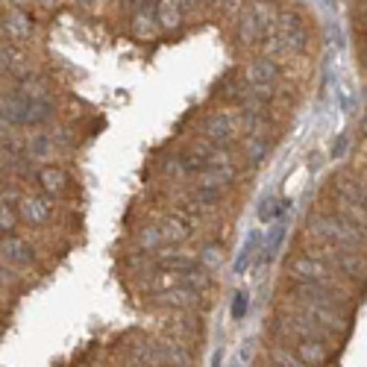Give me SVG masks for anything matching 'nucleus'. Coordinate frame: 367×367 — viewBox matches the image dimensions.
Masks as SVG:
<instances>
[{
    "instance_id": "nucleus-14",
    "label": "nucleus",
    "mask_w": 367,
    "mask_h": 367,
    "mask_svg": "<svg viewBox=\"0 0 367 367\" xmlns=\"http://www.w3.org/2000/svg\"><path fill=\"white\" fill-rule=\"evenodd\" d=\"M80 3H92V0H80Z\"/></svg>"
},
{
    "instance_id": "nucleus-12",
    "label": "nucleus",
    "mask_w": 367,
    "mask_h": 367,
    "mask_svg": "<svg viewBox=\"0 0 367 367\" xmlns=\"http://www.w3.org/2000/svg\"><path fill=\"white\" fill-rule=\"evenodd\" d=\"M0 224H3V232H6V229H12V224H15V215L9 212L6 206H3V218H0Z\"/></svg>"
},
{
    "instance_id": "nucleus-2",
    "label": "nucleus",
    "mask_w": 367,
    "mask_h": 367,
    "mask_svg": "<svg viewBox=\"0 0 367 367\" xmlns=\"http://www.w3.org/2000/svg\"><path fill=\"white\" fill-rule=\"evenodd\" d=\"M288 271L297 282H308V285H335V271L329 268L324 259H317V255H297L288 264Z\"/></svg>"
},
{
    "instance_id": "nucleus-3",
    "label": "nucleus",
    "mask_w": 367,
    "mask_h": 367,
    "mask_svg": "<svg viewBox=\"0 0 367 367\" xmlns=\"http://www.w3.org/2000/svg\"><path fill=\"white\" fill-rule=\"evenodd\" d=\"M291 350L300 355V361H306V364H326L329 359V353L326 347L320 341H291Z\"/></svg>"
},
{
    "instance_id": "nucleus-1",
    "label": "nucleus",
    "mask_w": 367,
    "mask_h": 367,
    "mask_svg": "<svg viewBox=\"0 0 367 367\" xmlns=\"http://www.w3.org/2000/svg\"><path fill=\"white\" fill-rule=\"evenodd\" d=\"M50 115V103L30 94H9L3 100V118L12 124H39Z\"/></svg>"
},
{
    "instance_id": "nucleus-4",
    "label": "nucleus",
    "mask_w": 367,
    "mask_h": 367,
    "mask_svg": "<svg viewBox=\"0 0 367 367\" xmlns=\"http://www.w3.org/2000/svg\"><path fill=\"white\" fill-rule=\"evenodd\" d=\"M282 238H285V224L282 220H276V227L268 232V238L262 244V253H259V262L271 264L276 255H280V247H282Z\"/></svg>"
},
{
    "instance_id": "nucleus-15",
    "label": "nucleus",
    "mask_w": 367,
    "mask_h": 367,
    "mask_svg": "<svg viewBox=\"0 0 367 367\" xmlns=\"http://www.w3.org/2000/svg\"><path fill=\"white\" fill-rule=\"evenodd\" d=\"M235 367H241V361H238V364H235Z\"/></svg>"
},
{
    "instance_id": "nucleus-9",
    "label": "nucleus",
    "mask_w": 367,
    "mask_h": 367,
    "mask_svg": "<svg viewBox=\"0 0 367 367\" xmlns=\"http://www.w3.org/2000/svg\"><path fill=\"white\" fill-rule=\"evenodd\" d=\"M255 247H259V232H250V235H247V244L241 247L238 259H235V273H244V271L250 268V259L255 255Z\"/></svg>"
},
{
    "instance_id": "nucleus-8",
    "label": "nucleus",
    "mask_w": 367,
    "mask_h": 367,
    "mask_svg": "<svg viewBox=\"0 0 367 367\" xmlns=\"http://www.w3.org/2000/svg\"><path fill=\"white\" fill-rule=\"evenodd\" d=\"M21 212H24V218L32 220V224H44L50 215V206L41 203V200H24V203H21Z\"/></svg>"
},
{
    "instance_id": "nucleus-7",
    "label": "nucleus",
    "mask_w": 367,
    "mask_h": 367,
    "mask_svg": "<svg viewBox=\"0 0 367 367\" xmlns=\"http://www.w3.org/2000/svg\"><path fill=\"white\" fill-rule=\"evenodd\" d=\"M3 259H9V262H18V264H27L30 259H32V253H30V247L21 238H15V235H9V238H3Z\"/></svg>"
},
{
    "instance_id": "nucleus-13",
    "label": "nucleus",
    "mask_w": 367,
    "mask_h": 367,
    "mask_svg": "<svg viewBox=\"0 0 367 367\" xmlns=\"http://www.w3.org/2000/svg\"><path fill=\"white\" fill-rule=\"evenodd\" d=\"M344 150H347V136H341V138H338V144L332 147V153H335V156H341Z\"/></svg>"
},
{
    "instance_id": "nucleus-16",
    "label": "nucleus",
    "mask_w": 367,
    "mask_h": 367,
    "mask_svg": "<svg viewBox=\"0 0 367 367\" xmlns=\"http://www.w3.org/2000/svg\"><path fill=\"white\" fill-rule=\"evenodd\" d=\"M271 367H273V364H271Z\"/></svg>"
},
{
    "instance_id": "nucleus-6",
    "label": "nucleus",
    "mask_w": 367,
    "mask_h": 367,
    "mask_svg": "<svg viewBox=\"0 0 367 367\" xmlns=\"http://www.w3.org/2000/svg\"><path fill=\"white\" fill-rule=\"evenodd\" d=\"M39 185L44 188V194H62L65 188H68V182H65V174L62 171H53V168H44L39 171Z\"/></svg>"
},
{
    "instance_id": "nucleus-10",
    "label": "nucleus",
    "mask_w": 367,
    "mask_h": 367,
    "mask_svg": "<svg viewBox=\"0 0 367 367\" xmlns=\"http://www.w3.org/2000/svg\"><path fill=\"white\" fill-rule=\"evenodd\" d=\"M271 364L273 367H306V361H300L297 355L288 353V347H271Z\"/></svg>"
},
{
    "instance_id": "nucleus-5",
    "label": "nucleus",
    "mask_w": 367,
    "mask_h": 367,
    "mask_svg": "<svg viewBox=\"0 0 367 367\" xmlns=\"http://www.w3.org/2000/svg\"><path fill=\"white\" fill-rule=\"evenodd\" d=\"M288 209H291V200L288 197H268V200H262V206H259V220L262 224L280 220Z\"/></svg>"
},
{
    "instance_id": "nucleus-11",
    "label": "nucleus",
    "mask_w": 367,
    "mask_h": 367,
    "mask_svg": "<svg viewBox=\"0 0 367 367\" xmlns=\"http://www.w3.org/2000/svg\"><path fill=\"white\" fill-rule=\"evenodd\" d=\"M247 306H250V300L244 291L235 294V300H232V320H241L244 315H247Z\"/></svg>"
}]
</instances>
